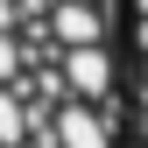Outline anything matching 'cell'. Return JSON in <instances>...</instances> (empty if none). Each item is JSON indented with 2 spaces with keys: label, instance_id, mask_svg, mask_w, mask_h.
<instances>
[{
  "label": "cell",
  "instance_id": "6da1fadb",
  "mask_svg": "<svg viewBox=\"0 0 148 148\" xmlns=\"http://www.w3.org/2000/svg\"><path fill=\"white\" fill-rule=\"evenodd\" d=\"M127 148H148V7L127 14Z\"/></svg>",
  "mask_w": 148,
  "mask_h": 148
}]
</instances>
